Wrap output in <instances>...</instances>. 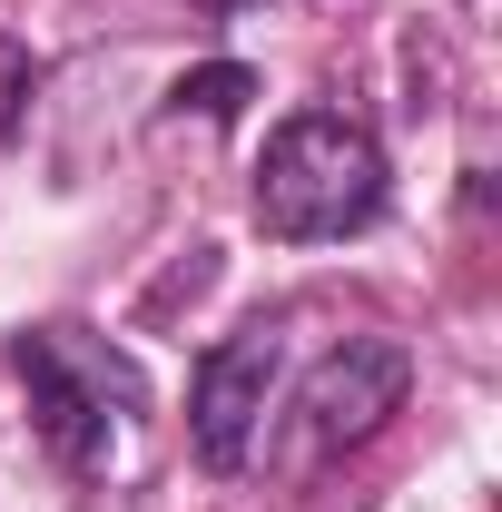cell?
<instances>
[{"label":"cell","instance_id":"6da1fadb","mask_svg":"<svg viewBox=\"0 0 502 512\" xmlns=\"http://www.w3.org/2000/svg\"><path fill=\"white\" fill-rule=\"evenodd\" d=\"M384 217V148L345 109H296L266 128L256 158V227L276 247H335Z\"/></svg>","mask_w":502,"mask_h":512},{"label":"cell","instance_id":"7a4b0ae2","mask_svg":"<svg viewBox=\"0 0 502 512\" xmlns=\"http://www.w3.org/2000/svg\"><path fill=\"white\" fill-rule=\"evenodd\" d=\"M10 365L30 384V424H40V444H50L60 473H99L119 414L148 404L138 365H128L109 335H89V325H30V335L10 345Z\"/></svg>","mask_w":502,"mask_h":512},{"label":"cell","instance_id":"3957f363","mask_svg":"<svg viewBox=\"0 0 502 512\" xmlns=\"http://www.w3.org/2000/svg\"><path fill=\"white\" fill-rule=\"evenodd\" d=\"M404 394H414V355L394 345V335H345V345H325L306 365V384L286 394V414H276V473L286 483H306L325 473L335 453L375 444L384 424L404 414Z\"/></svg>","mask_w":502,"mask_h":512},{"label":"cell","instance_id":"277c9868","mask_svg":"<svg viewBox=\"0 0 502 512\" xmlns=\"http://www.w3.org/2000/svg\"><path fill=\"white\" fill-rule=\"evenodd\" d=\"M276 365H286L276 325H237V335H217V345L197 355V375H188V444H197L207 473H247L256 463L266 404H276Z\"/></svg>","mask_w":502,"mask_h":512},{"label":"cell","instance_id":"5b68a950","mask_svg":"<svg viewBox=\"0 0 502 512\" xmlns=\"http://www.w3.org/2000/svg\"><path fill=\"white\" fill-rule=\"evenodd\" d=\"M256 99V69L247 60H207V69H188V79H178V89H168V109H178V119H237V109H247Z\"/></svg>","mask_w":502,"mask_h":512},{"label":"cell","instance_id":"8992f818","mask_svg":"<svg viewBox=\"0 0 502 512\" xmlns=\"http://www.w3.org/2000/svg\"><path fill=\"white\" fill-rule=\"evenodd\" d=\"M30 89H40V60H30V50H20V40L0 30V138L20 128V109H30Z\"/></svg>","mask_w":502,"mask_h":512}]
</instances>
